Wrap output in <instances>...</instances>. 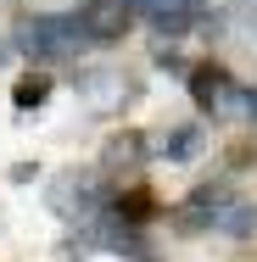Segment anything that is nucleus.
I'll use <instances>...</instances> for the list:
<instances>
[{
  "instance_id": "nucleus-12",
  "label": "nucleus",
  "mask_w": 257,
  "mask_h": 262,
  "mask_svg": "<svg viewBox=\"0 0 257 262\" xmlns=\"http://www.w3.org/2000/svg\"><path fill=\"white\" fill-rule=\"evenodd\" d=\"M140 262H151V257H140Z\"/></svg>"
},
{
  "instance_id": "nucleus-2",
  "label": "nucleus",
  "mask_w": 257,
  "mask_h": 262,
  "mask_svg": "<svg viewBox=\"0 0 257 262\" xmlns=\"http://www.w3.org/2000/svg\"><path fill=\"white\" fill-rule=\"evenodd\" d=\"M190 95H196V106H202L207 117H218V123L252 117V90H241L224 67H196V73H190Z\"/></svg>"
},
{
  "instance_id": "nucleus-7",
  "label": "nucleus",
  "mask_w": 257,
  "mask_h": 262,
  "mask_svg": "<svg viewBox=\"0 0 257 262\" xmlns=\"http://www.w3.org/2000/svg\"><path fill=\"white\" fill-rule=\"evenodd\" d=\"M202 145H207L202 128H173V134L156 140L151 151H156V157H168V162H190V157H202Z\"/></svg>"
},
{
  "instance_id": "nucleus-11",
  "label": "nucleus",
  "mask_w": 257,
  "mask_h": 262,
  "mask_svg": "<svg viewBox=\"0 0 257 262\" xmlns=\"http://www.w3.org/2000/svg\"><path fill=\"white\" fill-rule=\"evenodd\" d=\"M252 117H257V90H252Z\"/></svg>"
},
{
  "instance_id": "nucleus-3",
  "label": "nucleus",
  "mask_w": 257,
  "mask_h": 262,
  "mask_svg": "<svg viewBox=\"0 0 257 262\" xmlns=\"http://www.w3.org/2000/svg\"><path fill=\"white\" fill-rule=\"evenodd\" d=\"M51 207L62 212L67 223L84 229V223H95V217L106 212V190H101L95 173H62V179L51 184Z\"/></svg>"
},
{
  "instance_id": "nucleus-5",
  "label": "nucleus",
  "mask_w": 257,
  "mask_h": 262,
  "mask_svg": "<svg viewBox=\"0 0 257 262\" xmlns=\"http://www.w3.org/2000/svg\"><path fill=\"white\" fill-rule=\"evenodd\" d=\"M73 90H78V101L90 106V112H101V117H106V112H117V106L129 101V78H123L117 67H84Z\"/></svg>"
},
{
  "instance_id": "nucleus-6",
  "label": "nucleus",
  "mask_w": 257,
  "mask_h": 262,
  "mask_svg": "<svg viewBox=\"0 0 257 262\" xmlns=\"http://www.w3.org/2000/svg\"><path fill=\"white\" fill-rule=\"evenodd\" d=\"M134 17L151 23L156 34H185L207 17V6L202 0H134Z\"/></svg>"
},
{
  "instance_id": "nucleus-9",
  "label": "nucleus",
  "mask_w": 257,
  "mask_h": 262,
  "mask_svg": "<svg viewBox=\"0 0 257 262\" xmlns=\"http://www.w3.org/2000/svg\"><path fill=\"white\" fill-rule=\"evenodd\" d=\"M229 34H235L241 45H252V51H257V11H252V6L229 11Z\"/></svg>"
},
{
  "instance_id": "nucleus-8",
  "label": "nucleus",
  "mask_w": 257,
  "mask_h": 262,
  "mask_svg": "<svg viewBox=\"0 0 257 262\" xmlns=\"http://www.w3.org/2000/svg\"><path fill=\"white\" fill-rule=\"evenodd\" d=\"M45 95H51V78H45V73H28V78L17 84V95H11V101L28 112V106H45Z\"/></svg>"
},
{
  "instance_id": "nucleus-10",
  "label": "nucleus",
  "mask_w": 257,
  "mask_h": 262,
  "mask_svg": "<svg viewBox=\"0 0 257 262\" xmlns=\"http://www.w3.org/2000/svg\"><path fill=\"white\" fill-rule=\"evenodd\" d=\"M6 56H11V51H6V45H0V67H6Z\"/></svg>"
},
{
  "instance_id": "nucleus-4",
  "label": "nucleus",
  "mask_w": 257,
  "mask_h": 262,
  "mask_svg": "<svg viewBox=\"0 0 257 262\" xmlns=\"http://www.w3.org/2000/svg\"><path fill=\"white\" fill-rule=\"evenodd\" d=\"M129 23H134V0H90V6L78 11V28H84L90 45H112V39H123Z\"/></svg>"
},
{
  "instance_id": "nucleus-1",
  "label": "nucleus",
  "mask_w": 257,
  "mask_h": 262,
  "mask_svg": "<svg viewBox=\"0 0 257 262\" xmlns=\"http://www.w3.org/2000/svg\"><path fill=\"white\" fill-rule=\"evenodd\" d=\"M17 51L39 56V61L78 56V51H84V28H78V17H23V28H17Z\"/></svg>"
}]
</instances>
